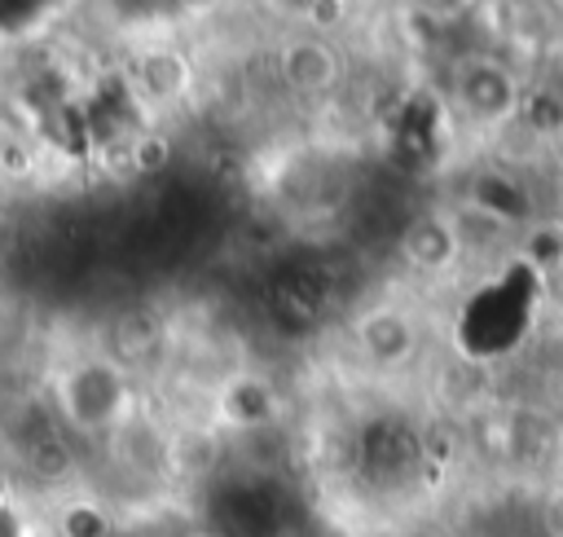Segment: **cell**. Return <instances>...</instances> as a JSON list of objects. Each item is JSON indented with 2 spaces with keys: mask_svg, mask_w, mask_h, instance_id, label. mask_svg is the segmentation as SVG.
I'll use <instances>...</instances> for the list:
<instances>
[{
  "mask_svg": "<svg viewBox=\"0 0 563 537\" xmlns=\"http://www.w3.org/2000/svg\"><path fill=\"white\" fill-rule=\"evenodd\" d=\"M44 405L75 445L101 449L141 414V379L101 343H84L48 370Z\"/></svg>",
  "mask_w": 563,
  "mask_h": 537,
  "instance_id": "obj_1",
  "label": "cell"
},
{
  "mask_svg": "<svg viewBox=\"0 0 563 537\" xmlns=\"http://www.w3.org/2000/svg\"><path fill=\"white\" fill-rule=\"evenodd\" d=\"M343 335H347V352L361 365V374H369L378 383L409 379L427 361V348H431L422 313L396 295L361 299L347 313Z\"/></svg>",
  "mask_w": 563,
  "mask_h": 537,
  "instance_id": "obj_2",
  "label": "cell"
},
{
  "mask_svg": "<svg viewBox=\"0 0 563 537\" xmlns=\"http://www.w3.org/2000/svg\"><path fill=\"white\" fill-rule=\"evenodd\" d=\"M523 88H528V79L506 57L466 53V57H457V66L449 75L444 101H449V114L462 132H471L479 141H501L519 119Z\"/></svg>",
  "mask_w": 563,
  "mask_h": 537,
  "instance_id": "obj_3",
  "label": "cell"
},
{
  "mask_svg": "<svg viewBox=\"0 0 563 537\" xmlns=\"http://www.w3.org/2000/svg\"><path fill=\"white\" fill-rule=\"evenodd\" d=\"M123 88H128V101L141 110L145 123H158L163 114H176L194 101L198 92V57L172 40L167 31L158 35H145L128 66H123Z\"/></svg>",
  "mask_w": 563,
  "mask_h": 537,
  "instance_id": "obj_4",
  "label": "cell"
},
{
  "mask_svg": "<svg viewBox=\"0 0 563 537\" xmlns=\"http://www.w3.org/2000/svg\"><path fill=\"white\" fill-rule=\"evenodd\" d=\"M273 84L295 106H330L347 88V53L334 35L282 31L273 44Z\"/></svg>",
  "mask_w": 563,
  "mask_h": 537,
  "instance_id": "obj_5",
  "label": "cell"
},
{
  "mask_svg": "<svg viewBox=\"0 0 563 537\" xmlns=\"http://www.w3.org/2000/svg\"><path fill=\"white\" fill-rule=\"evenodd\" d=\"M211 418H216V431L229 440H260L282 418V392L264 370L229 365L211 383Z\"/></svg>",
  "mask_w": 563,
  "mask_h": 537,
  "instance_id": "obj_6",
  "label": "cell"
},
{
  "mask_svg": "<svg viewBox=\"0 0 563 537\" xmlns=\"http://www.w3.org/2000/svg\"><path fill=\"white\" fill-rule=\"evenodd\" d=\"M391 251H396L400 268L418 282H444L466 268V255H462V242H457V229H453L444 202H431V207H418L413 216H405L391 238Z\"/></svg>",
  "mask_w": 563,
  "mask_h": 537,
  "instance_id": "obj_7",
  "label": "cell"
},
{
  "mask_svg": "<svg viewBox=\"0 0 563 537\" xmlns=\"http://www.w3.org/2000/svg\"><path fill=\"white\" fill-rule=\"evenodd\" d=\"M260 9L282 22V31H312V35H343L352 4L347 0H260Z\"/></svg>",
  "mask_w": 563,
  "mask_h": 537,
  "instance_id": "obj_8",
  "label": "cell"
},
{
  "mask_svg": "<svg viewBox=\"0 0 563 537\" xmlns=\"http://www.w3.org/2000/svg\"><path fill=\"white\" fill-rule=\"evenodd\" d=\"M0 537H40L35 515L13 489H0Z\"/></svg>",
  "mask_w": 563,
  "mask_h": 537,
  "instance_id": "obj_9",
  "label": "cell"
},
{
  "mask_svg": "<svg viewBox=\"0 0 563 537\" xmlns=\"http://www.w3.org/2000/svg\"><path fill=\"white\" fill-rule=\"evenodd\" d=\"M229 9V0H172V26H180V22H211V18H220Z\"/></svg>",
  "mask_w": 563,
  "mask_h": 537,
  "instance_id": "obj_10",
  "label": "cell"
},
{
  "mask_svg": "<svg viewBox=\"0 0 563 537\" xmlns=\"http://www.w3.org/2000/svg\"><path fill=\"white\" fill-rule=\"evenodd\" d=\"M440 22H453V18H462L466 9H475V0H422Z\"/></svg>",
  "mask_w": 563,
  "mask_h": 537,
  "instance_id": "obj_11",
  "label": "cell"
},
{
  "mask_svg": "<svg viewBox=\"0 0 563 537\" xmlns=\"http://www.w3.org/2000/svg\"><path fill=\"white\" fill-rule=\"evenodd\" d=\"M550 154H554V158H559V163H563V132H559V136H554V145H550Z\"/></svg>",
  "mask_w": 563,
  "mask_h": 537,
  "instance_id": "obj_12",
  "label": "cell"
},
{
  "mask_svg": "<svg viewBox=\"0 0 563 537\" xmlns=\"http://www.w3.org/2000/svg\"><path fill=\"white\" fill-rule=\"evenodd\" d=\"M0 339H4V313H0Z\"/></svg>",
  "mask_w": 563,
  "mask_h": 537,
  "instance_id": "obj_13",
  "label": "cell"
},
{
  "mask_svg": "<svg viewBox=\"0 0 563 537\" xmlns=\"http://www.w3.org/2000/svg\"><path fill=\"white\" fill-rule=\"evenodd\" d=\"M347 4H356V0H347Z\"/></svg>",
  "mask_w": 563,
  "mask_h": 537,
  "instance_id": "obj_14",
  "label": "cell"
}]
</instances>
